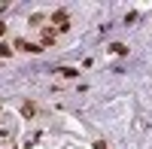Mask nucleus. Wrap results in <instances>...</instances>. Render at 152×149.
Returning <instances> with one entry per match:
<instances>
[{
  "mask_svg": "<svg viewBox=\"0 0 152 149\" xmlns=\"http://www.w3.org/2000/svg\"><path fill=\"white\" fill-rule=\"evenodd\" d=\"M52 21L58 24V28H61V31H67V12H64V9H58V12H55V15H52Z\"/></svg>",
  "mask_w": 152,
  "mask_h": 149,
  "instance_id": "obj_1",
  "label": "nucleus"
},
{
  "mask_svg": "<svg viewBox=\"0 0 152 149\" xmlns=\"http://www.w3.org/2000/svg\"><path fill=\"white\" fill-rule=\"evenodd\" d=\"M55 43V31H43V46H52Z\"/></svg>",
  "mask_w": 152,
  "mask_h": 149,
  "instance_id": "obj_2",
  "label": "nucleus"
},
{
  "mask_svg": "<svg viewBox=\"0 0 152 149\" xmlns=\"http://www.w3.org/2000/svg\"><path fill=\"white\" fill-rule=\"evenodd\" d=\"M110 52H116V55H125V52H128V49H125L122 43H113V46H110Z\"/></svg>",
  "mask_w": 152,
  "mask_h": 149,
  "instance_id": "obj_3",
  "label": "nucleus"
},
{
  "mask_svg": "<svg viewBox=\"0 0 152 149\" xmlns=\"http://www.w3.org/2000/svg\"><path fill=\"white\" fill-rule=\"evenodd\" d=\"M21 113H24V116H28V119H31V116L37 113V110H34V104H24V107H21Z\"/></svg>",
  "mask_w": 152,
  "mask_h": 149,
  "instance_id": "obj_4",
  "label": "nucleus"
},
{
  "mask_svg": "<svg viewBox=\"0 0 152 149\" xmlns=\"http://www.w3.org/2000/svg\"><path fill=\"white\" fill-rule=\"evenodd\" d=\"M61 76H67V79H73V76H76V70H73V67H61Z\"/></svg>",
  "mask_w": 152,
  "mask_h": 149,
  "instance_id": "obj_5",
  "label": "nucleus"
},
{
  "mask_svg": "<svg viewBox=\"0 0 152 149\" xmlns=\"http://www.w3.org/2000/svg\"><path fill=\"white\" fill-rule=\"evenodd\" d=\"M0 55H3V58H9V55H12V49H9V46L3 43V46H0Z\"/></svg>",
  "mask_w": 152,
  "mask_h": 149,
  "instance_id": "obj_6",
  "label": "nucleus"
},
{
  "mask_svg": "<svg viewBox=\"0 0 152 149\" xmlns=\"http://www.w3.org/2000/svg\"><path fill=\"white\" fill-rule=\"evenodd\" d=\"M3 34H6V24H0V37H3Z\"/></svg>",
  "mask_w": 152,
  "mask_h": 149,
  "instance_id": "obj_7",
  "label": "nucleus"
}]
</instances>
